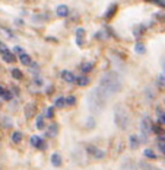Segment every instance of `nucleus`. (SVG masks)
<instances>
[{
	"label": "nucleus",
	"mask_w": 165,
	"mask_h": 170,
	"mask_svg": "<svg viewBox=\"0 0 165 170\" xmlns=\"http://www.w3.org/2000/svg\"><path fill=\"white\" fill-rule=\"evenodd\" d=\"M0 55H2V58H3L6 63H13V61H15L13 52H12L10 49L6 48L5 45H0Z\"/></svg>",
	"instance_id": "f257e3e1"
},
{
	"label": "nucleus",
	"mask_w": 165,
	"mask_h": 170,
	"mask_svg": "<svg viewBox=\"0 0 165 170\" xmlns=\"http://www.w3.org/2000/svg\"><path fill=\"white\" fill-rule=\"evenodd\" d=\"M69 8H67L66 5H60L57 9H56V13H57V16H60V17H66V16H69Z\"/></svg>",
	"instance_id": "f03ea898"
},
{
	"label": "nucleus",
	"mask_w": 165,
	"mask_h": 170,
	"mask_svg": "<svg viewBox=\"0 0 165 170\" xmlns=\"http://www.w3.org/2000/svg\"><path fill=\"white\" fill-rule=\"evenodd\" d=\"M142 127H143V132H145V134H149L150 131L153 130V128H152V122H150L149 118H145V119H143V122H142Z\"/></svg>",
	"instance_id": "7ed1b4c3"
},
{
	"label": "nucleus",
	"mask_w": 165,
	"mask_h": 170,
	"mask_svg": "<svg viewBox=\"0 0 165 170\" xmlns=\"http://www.w3.org/2000/svg\"><path fill=\"white\" fill-rule=\"evenodd\" d=\"M19 60H21V63H22L24 65H31V64H32L31 57L28 55V54H25V52H22V54L19 55Z\"/></svg>",
	"instance_id": "20e7f679"
},
{
	"label": "nucleus",
	"mask_w": 165,
	"mask_h": 170,
	"mask_svg": "<svg viewBox=\"0 0 165 170\" xmlns=\"http://www.w3.org/2000/svg\"><path fill=\"white\" fill-rule=\"evenodd\" d=\"M31 144L34 147H38V148H44V143H42V140L40 137H31Z\"/></svg>",
	"instance_id": "39448f33"
},
{
	"label": "nucleus",
	"mask_w": 165,
	"mask_h": 170,
	"mask_svg": "<svg viewBox=\"0 0 165 170\" xmlns=\"http://www.w3.org/2000/svg\"><path fill=\"white\" fill-rule=\"evenodd\" d=\"M61 76H63V79H64L67 83H73V81H76V77H74L70 71H67V70H64V71L61 73Z\"/></svg>",
	"instance_id": "423d86ee"
},
{
	"label": "nucleus",
	"mask_w": 165,
	"mask_h": 170,
	"mask_svg": "<svg viewBox=\"0 0 165 170\" xmlns=\"http://www.w3.org/2000/svg\"><path fill=\"white\" fill-rule=\"evenodd\" d=\"M51 163H53V166H56V167L60 166V164H61V157H60L57 153H54L51 156Z\"/></svg>",
	"instance_id": "0eeeda50"
},
{
	"label": "nucleus",
	"mask_w": 165,
	"mask_h": 170,
	"mask_svg": "<svg viewBox=\"0 0 165 170\" xmlns=\"http://www.w3.org/2000/svg\"><path fill=\"white\" fill-rule=\"evenodd\" d=\"M76 83H78L79 86H86V84H89V79H88L86 76H83V77L76 79Z\"/></svg>",
	"instance_id": "6e6552de"
},
{
	"label": "nucleus",
	"mask_w": 165,
	"mask_h": 170,
	"mask_svg": "<svg viewBox=\"0 0 165 170\" xmlns=\"http://www.w3.org/2000/svg\"><path fill=\"white\" fill-rule=\"evenodd\" d=\"M92 68H94V64H92V63H85V64H82V71L83 73H89Z\"/></svg>",
	"instance_id": "1a4fd4ad"
},
{
	"label": "nucleus",
	"mask_w": 165,
	"mask_h": 170,
	"mask_svg": "<svg viewBox=\"0 0 165 170\" xmlns=\"http://www.w3.org/2000/svg\"><path fill=\"white\" fill-rule=\"evenodd\" d=\"M12 76H13L16 80H22V77H24L22 73H21V70H18V68H13V70H12Z\"/></svg>",
	"instance_id": "9d476101"
},
{
	"label": "nucleus",
	"mask_w": 165,
	"mask_h": 170,
	"mask_svg": "<svg viewBox=\"0 0 165 170\" xmlns=\"http://www.w3.org/2000/svg\"><path fill=\"white\" fill-rule=\"evenodd\" d=\"M54 105L57 106V108L64 106V105H66V99H64V97H57V99H56V102H54Z\"/></svg>",
	"instance_id": "9b49d317"
},
{
	"label": "nucleus",
	"mask_w": 165,
	"mask_h": 170,
	"mask_svg": "<svg viewBox=\"0 0 165 170\" xmlns=\"http://www.w3.org/2000/svg\"><path fill=\"white\" fill-rule=\"evenodd\" d=\"M12 140H13V143H21V140H22V134L21 132H13L12 134Z\"/></svg>",
	"instance_id": "f8f14e48"
},
{
	"label": "nucleus",
	"mask_w": 165,
	"mask_h": 170,
	"mask_svg": "<svg viewBox=\"0 0 165 170\" xmlns=\"http://www.w3.org/2000/svg\"><path fill=\"white\" fill-rule=\"evenodd\" d=\"M130 146H132V148H137V146H139V140H137V137H130Z\"/></svg>",
	"instance_id": "ddd939ff"
},
{
	"label": "nucleus",
	"mask_w": 165,
	"mask_h": 170,
	"mask_svg": "<svg viewBox=\"0 0 165 170\" xmlns=\"http://www.w3.org/2000/svg\"><path fill=\"white\" fill-rule=\"evenodd\" d=\"M145 157H148V159H155L157 156H155V153H153L152 150H145Z\"/></svg>",
	"instance_id": "4468645a"
},
{
	"label": "nucleus",
	"mask_w": 165,
	"mask_h": 170,
	"mask_svg": "<svg viewBox=\"0 0 165 170\" xmlns=\"http://www.w3.org/2000/svg\"><path fill=\"white\" fill-rule=\"evenodd\" d=\"M37 127L40 130H44V121H42V116H38L37 118Z\"/></svg>",
	"instance_id": "2eb2a0df"
},
{
	"label": "nucleus",
	"mask_w": 165,
	"mask_h": 170,
	"mask_svg": "<svg viewBox=\"0 0 165 170\" xmlns=\"http://www.w3.org/2000/svg\"><path fill=\"white\" fill-rule=\"evenodd\" d=\"M150 3H155L158 6H165V0H148Z\"/></svg>",
	"instance_id": "dca6fc26"
},
{
	"label": "nucleus",
	"mask_w": 165,
	"mask_h": 170,
	"mask_svg": "<svg viewBox=\"0 0 165 170\" xmlns=\"http://www.w3.org/2000/svg\"><path fill=\"white\" fill-rule=\"evenodd\" d=\"M34 113V105H29L26 108V116H32Z\"/></svg>",
	"instance_id": "f3484780"
},
{
	"label": "nucleus",
	"mask_w": 165,
	"mask_h": 170,
	"mask_svg": "<svg viewBox=\"0 0 165 170\" xmlns=\"http://www.w3.org/2000/svg\"><path fill=\"white\" fill-rule=\"evenodd\" d=\"M74 103H76V99H74L73 96H70L66 99V105H74Z\"/></svg>",
	"instance_id": "a211bd4d"
},
{
	"label": "nucleus",
	"mask_w": 165,
	"mask_h": 170,
	"mask_svg": "<svg viewBox=\"0 0 165 170\" xmlns=\"http://www.w3.org/2000/svg\"><path fill=\"white\" fill-rule=\"evenodd\" d=\"M45 113H47V118H53V116H54V111H53V108H47Z\"/></svg>",
	"instance_id": "6ab92c4d"
},
{
	"label": "nucleus",
	"mask_w": 165,
	"mask_h": 170,
	"mask_svg": "<svg viewBox=\"0 0 165 170\" xmlns=\"http://www.w3.org/2000/svg\"><path fill=\"white\" fill-rule=\"evenodd\" d=\"M116 9H117V6H111L110 10H108V13L105 15V17H111V16H113V13H114V10H116Z\"/></svg>",
	"instance_id": "aec40b11"
},
{
	"label": "nucleus",
	"mask_w": 165,
	"mask_h": 170,
	"mask_svg": "<svg viewBox=\"0 0 165 170\" xmlns=\"http://www.w3.org/2000/svg\"><path fill=\"white\" fill-rule=\"evenodd\" d=\"M158 148H159V151H161L162 154H165V143H162V141H161V143L158 144Z\"/></svg>",
	"instance_id": "412c9836"
},
{
	"label": "nucleus",
	"mask_w": 165,
	"mask_h": 170,
	"mask_svg": "<svg viewBox=\"0 0 165 170\" xmlns=\"http://www.w3.org/2000/svg\"><path fill=\"white\" fill-rule=\"evenodd\" d=\"M56 132H57V127L56 125H51L50 127V135H56Z\"/></svg>",
	"instance_id": "4be33fe9"
},
{
	"label": "nucleus",
	"mask_w": 165,
	"mask_h": 170,
	"mask_svg": "<svg viewBox=\"0 0 165 170\" xmlns=\"http://www.w3.org/2000/svg\"><path fill=\"white\" fill-rule=\"evenodd\" d=\"M136 52H145V48H143L142 44H137V45H136Z\"/></svg>",
	"instance_id": "5701e85b"
},
{
	"label": "nucleus",
	"mask_w": 165,
	"mask_h": 170,
	"mask_svg": "<svg viewBox=\"0 0 165 170\" xmlns=\"http://www.w3.org/2000/svg\"><path fill=\"white\" fill-rule=\"evenodd\" d=\"M159 121H161V124H164V125H165V113H162V115H161Z\"/></svg>",
	"instance_id": "b1692460"
},
{
	"label": "nucleus",
	"mask_w": 165,
	"mask_h": 170,
	"mask_svg": "<svg viewBox=\"0 0 165 170\" xmlns=\"http://www.w3.org/2000/svg\"><path fill=\"white\" fill-rule=\"evenodd\" d=\"M3 96H5V99H10V95H9V92H5V93H3Z\"/></svg>",
	"instance_id": "393cba45"
},
{
	"label": "nucleus",
	"mask_w": 165,
	"mask_h": 170,
	"mask_svg": "<svg viewBox=\"0 0 165 170\" xmlns=\"http://www.w3.org/2000/svg\"><path fill=\"white\" fill-rule=\"evenodd\" d=\"M3 93H5V89H3V87L0 86V96H3Z\"/></svg>",
	"instance_id": "a878e982"
}]
</instances>
